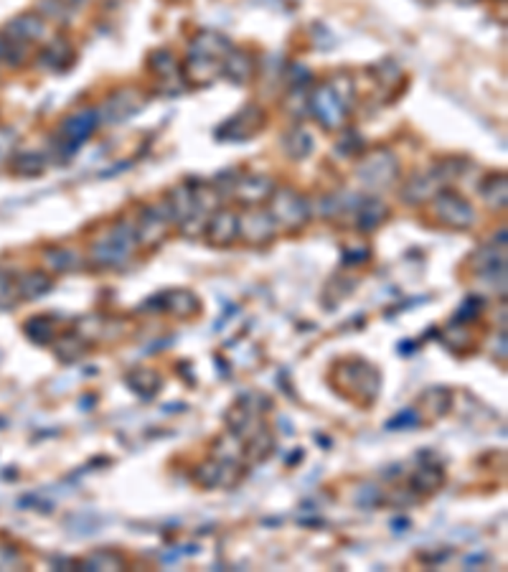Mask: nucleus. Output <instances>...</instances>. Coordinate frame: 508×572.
<instances>
[{"instance_id": "0eeeda50", "label": "nucleus", "mask_w": 508, "mask_h": 572, "mask_svg": "<svg viewBox=\"0 0 508 572\" xmlns=\"http://www.w3.org/2000/svg\"><path fill=\"white\" fill-rule=\"evenodd\" d=\"M97 125H100V112L92 108L77 109L74 115L64 117L61 125H59V145H61L64 156L74 153L79 145L85 143L89 135L97 130Z\"/></svg>"}, {"instance_id": "c85d7f7f", "label": "nucleus", "mask_w": 508, "mask_h": 572, "mask_svg": "<svg viewBox=\"0 0 508 572\" xmlns=\"http://www.w3.org/2000/svg\"><path fill=\"white\" fill-rule=\"evenodd\" d=\"M28 56V44H20V41H13L11 36H5L0 31V61L3 64H13V67H20Z\"/></svg>"}, {"instance_id": "bb28decb", "label": "nucleus", "mask_w": 508, "mask_h": 572, "mask_svg": "<svg viewBox=\"0 0 508 572\" xmlns=\"http://www.w3.org/2000/svg\"><path fill=\"white\" fill-rule=\"evenodd\" d=\"M442 483H445V471L439 465H422V468H417V473L412 476L415 491H424V494L439 491Z\"/></svg>"}, {"instance_id": "4c0bfd02", "label": "nucleus", "mask_w": 508, "mask_h": 572, "mask_svg": "<svg viewBox=\"0 0 508 572\" xmlns=\"http://www.w3.org/2000/svg\"><path fill=\"white\" fill-rule=\"evenodd\" d=\"M61 3H64V5H69L71 11H74V13H77V11H79V8H85V5H87L89 0H61Z\"/></svg>"}, {"instance_id": "ddd939ff", "label": "nucleus", "mask_w": 508, "mask_h": 572, "mask_svg": "<svg viewBox=\"0 0 508 572\" xmlns=\"http://www.w3.org/2000/svg\"><path fill=\"white\" fill-rule=\"evenodd\" d=\"M49 31V20L38 13H20L13 20L5 23L3 34L11 36L13 41H20V44H31V41H38V38L46 36Z\"/></svg>"}, {"instance_id": "f3484780", "label": "nucleus", "mask_w": 508, "mask_h": 572, "mask_svg": "<svg viewBox=\"0 0 508 572\" xmlns=\"http://www.w3.org/2000/svg\"><path fill=\"white\" fill-rule=\"evenodd\" d=\"M165 204L171 206L173 219L178 222V224H181V222H186V219H191V216H204L201 212H198V206H196L193 183H178L175 189H171V191H168Z\"/></svg>"}, {"instance_id": "f704fd0d", "label": "nucleus", "mask_w": 508, "mask_h": 572, "mask_svg": "<svg viewBox=\"0 0 508 572\" xmlns=\"http://www.w3.org/2000/svg\"><path fill=\"white\" fill-rule=\"evenodd\" d=\"M16 130L8 125H0V168L8 165L13 158V150H16Z\"/></svg>"}, {"instance_id": "f03ea898", "label": "nucleus", "mask_w": 508, "mask_h": 572, "mask_svg": "<svg viewBox=\"0 0 508 572\" xmlns=\"http://www.w3.org/2000/svg\"><path fill=\"white\" fill-rule=\"evenodd\" d=\"M267 201H270V209H267L270 216L275 219L278 227L287 230V232L302 230L308 224V219H310V204L295 189H287V186L275 189Z\"/></svg>"}, {"instance_id": "4468645a", "label": "nucleus", "mask_w": 508, "mask_h": 572, "mask_svg": "<svg viewBox=\"0 0 508 572\" xmlns=\"http://www.w3.org/2000/svg\"><path fill=\"white\" fill-rule=\"evenodd\" d=\"M183 74L193 85H211L214 79L224 77V59H214V56L193 54L189 52V59L183 64Z\"/></svg>"}, {"instance_id": "7ed1b4c3", "label": "nucleus", "mask_w": 508, "mask_h": 572, "mask_svg": "<svg viewBox=\"0 0 508 572\" xmlns=\"http://www.w3.org/2000/svg\"><path fill=\"white\" fill-rule=\"evenodd\" d=\"M356 176L367 189L384 191L394 181L399 179V161L389 148H376L368 156H364L356 165Z\"/></svg>"}, {"instance_id": "6ab92c4d", "label": "nucleus", "mask_w": 508, "mask_h": 572, "mask_svg": "<svg viewBox=\"0 0 508 572\" xmlns=\"http://www.w3.org/2000/svg\"><path fill=\"white\" fill-rule=\"evenodd\" d=\"M71 59H74V52H71L69 41L53 38L52 44L38 54V67L46 72H64L71 67Z\"/></svg>"}, {"instance_id": "2f4dec72", "label": "nucleus", "mask_w": 508, "mask_h": 572, "mask_svg": "<svg viewBox=\"0 0 508 572\" xmlns=\"http://www.w3.org/2000/svg\"><path fill=\"white\" fill-rule=\"evenodd\" d=\"M36 11L38 16H44L46 20H56V23H67L74 16L69 5H64L61 0H36Z\"/></svg>"}, {"instance_id": "dca6fc26", "label": "nucleus", "mask_w": 508, "mask_h": 572, "mask_svg": "<svg viewBox=\"0 0 508 572\" xmlns=\"http://www.w3.org/2000/svg\"><path fill=\"white\" fill-rule=\"evenodd\" d=\"M160 301H163L160 308H163L165 313H171L173 318H181V321L193 318V316L201 313V301H198V295H193L191 290H183V287L160 295Z\"/></svg>"}, {"instance_id": "cd10ccee", "label": "nucleus", "mask_w": 508, "mask_h": 572, "mask_svg": "<svg viewBox=\"0 0 508 572\" xmlns=\"http://www.w3.org/2000/svg\"><path fill=\"white\" fill-rule=\"evenodd\" d=\"M127 382H130V390H135L141 397H153L160 390V376L153 369H145V367L135 369L133 375L127 376Z\"/></svg>"}, {"instance_id": "f257e3e1", "label": "nucleus", "mask_w": 508, "mask_h": 572, "mask_svg": "<svg viewBox=\"0 0 508 572\" xmlns=\"http://www.w3.org/2000/svg\"><path fill=\"white\" fill-rule=\"evenodd\" d=\"M138 247V230H135V222H115L109 230L100 234L92 247H89V260L97 265V268H123L125 262L133 257V252Z\"/></svg>"}, {"instance_id": "39448f33", "label": "nucleus", "mask_w": 508, "mask_h": 572, "mask_svg": "<svg viewBox=\"0 0 508 572\" xmlns=\"http://www.w3.org/2000/svg\"><path fill=\"white\" fill-rule=\"evenodd\" d=\"M175 219L171 206L165 201H158V204H148L142 206L141 216L135 222V230H138V242H142L145 247H156L160 245L171 230H173Z\"/></svg>"}, {"instance_id": "aec40b11", "label": "nucleus", "mask_w": 508, "mask_h": 572, "mask_svg": "<svg viewBox=\"0 0 508 572\" xmlns=\"http://www.w3.org/2000/svg\"><path fill=\"white\" fill-rule=\"evenodd\" d=\"M353 219H356V227L361 232H374V230H379L386 219H389V206H386L384 201H379V198H367V201L359 204Z\"/></svg>"}, {"instance_id": "5701e85b", "label": "nucleus", "mask_w": 508, "mask_h": 572, "mask_svg": "<svg viewBox=\"0 0 508 572\" xmlns=\"http://www.w3.org/2000/svg\"><path fill=\"white\" fill-rule=\"evenodd\" d=\"M53 286V280L46 275V272H41V270H34V272H26L23 278H18L16 287H18V298H41L44 293H49Z\"/></svg>"}, {"instance_id": "6e6552de", "label": "nucleus", "mask_w": 508, "mask_h": 572, "mask_svg": "<svg viewBox=\"0 0 508 572\" xmlns=\"http://www.w3.org/2000/svg\"><path fill=\"white\" fill-rule=\"evenodd\" d=\"M264 123H267V115H264V109L260 105H245V108L239 109L231 120H229L227 125L219 130V138H224V141H249V138H254V135H260L264 130Z\"/></svg>"}, {"instance_id": "7c9ffc66", "label": "nucleus", "mask_w": 508, "mask_h": 572, "mask_svg": "<svg viewBox=\"0 0 508 572\" xmlns=\"http://www.w3.org/2000/svg\"><path fill=\"white\" fill-rule=\"evenodd\" d=\"M285 148H287V153H290V158H305V156H310V150H313V138L302 130V127H295L293 133H290V138H285Z\"/></svg>"}, {"instance_id": "c9c22d12", "label": "nucleus", "mask_w": 508, "mask_h": 572, "mask_svg": "<svg viewBox=\"0 0 508 572\" xmlns=\"http://www.w3.org/2000/svg\"><path fill=\"white\" fill-rule=\"evenodd\" d=\"M18 295V287L16 280L5 272V270H0V308H5L8 303H13Z\"/></svg>"}, {"instance_id": "4be33fe9", "label": "nucleus", "mask_w": 508, "mask_h": 572, "mask_svg": "<svg viewBox=\"0 0 508 572\" xmlns=\"http://www.w3.org/2000/svg\"><path fill=\"white\" fill-rule=\"evenodd\" d=\"M231 49H234L231 41L222 36V34H214V31H201V34L191 41L193 54L214 56V59H224Z\"/></svg>"}, {"instance_id": "c756f323", "label": "nucleus", "mask_w": 508, "mask_h": 572, "mask_svg": "<svg viewBox=\"0 0 508 572\" xmlns=\"http://www.w3.org/2000/svg\"><path fill=\"white\" fill-rule=\"evenodd\" d=\"M82 568H92V570H123L125 557L117 552L97 550V552L89 554L87 560H82Z\"/></svg>"}, {"instance_id": "393cba45", "label": "nucleus", "mask_w": 508, "mask_h": 572, "mask_svg": "<svg viewBox=\"0 0 508 572\" xmlns=\"http://www.w3.org/2000/svg\"><path fill=\"white\" fill-rule=\"evenodd\" d=\"M8 165H11V173L20 179H36L46 171V161L38 153H18Z\"/></svg>"}, {"instance_id": "e433bc0d", "label": "nucleus", "mask_w": 508, "mask_h": 572, "mask_svg": "<svg viewBox=\"0 0 508 572\" xmlns=\"http://www.w3.org/2000/svg\"><path fill=\"white\" fill-rule=\"evenodd\" d=\"M23 565V557L13 547H0V570H13Z\"/></svg>"}, {"instance_id": "423d86ee", "label": "nucleus", "mask_w": 508, "mask_h": 572, "mask_svg": "<svg viewBox=\"0 0 508 572\" xmlns=\"http://www.w3.org/2000/svg\"><path fill=\"white\" fill-rule=\"evenodd\" d=\"M430 201H432V212H435V216H438L445 227H450V230H468V227H473V206L460 194H456V191L439 189Z\"/></svg>"}, {"instance_id": "a878e982", "label": "nucleus", "mask_w": 508, "mask_h": 572, "mask_svg": "<svg viewBox=\"0 0 508 572\" xmlns=\"http://www.w3.org/2000/svg\"><path fill=\"white\" fill-rule=\"evenodd\" d=\"M150 72L158 77L160 82H168L181 74V67H178V59L173 56V52L168 49H158L150 54Z\"/></svg>"}, {"instance_id": "473e14b6", "label": "nucleus", "mask_w": 508, "mask_h": 572, "mask_svg": "<svg viewBox=\"0 0 508 572\" xmlns=\"http://www.w3.org/2000/svg\"><path fill=\"white\" fill-rule=\"evenodd\" d=\"M46 262H49V268L53 272H69V270L77 268V254L69 250V247H52V250H46Z\"/></svg>"}, {"instance_id": "412c9836", "label": "nucleus", "mask_w": 508, "mask_h": 572, "mask_svg": "<svg viewBox=\"0 0 508 572\" xmlns=\"http://www.w3.org/2000/svg\"><path fill=\"white\" fill-rule=\"evenodd\" d=\"M473 270L478 275L506 272V245H486L473 254Z\"/></svg>"}, {"instance_id": "20e7f679", "label": "nucleus", "mask_w": 508, "mask_h": 572, "mask_svg": "<svg viewBox=\"0 0 508 572\" xmlns=\"http://www.w3.org/2000/svg\"><path fill=\"white\" fill-rule=\"evenodd\" d=\"M349 102L334 90L331 82H323L318 85L313 94H310V109L318 117V123L326 127V130H341L346 125V117H349Z\"/></svg>"}, {"instance_id": "58836bf2", "label": "nucleus", "mask_w": 508, "mask_h": 572, "mask_svg": "<svg viewBox=\"0 0 508 572\" xmlns=\"http://www.w3.org/2000/svg\"><path fill=\"white\" fill-rule=\"evenodd\" d=\"M460 3H475V0H460Z\"/></svg>"}, {"instance_id": "b1692460", "label": "nucleus", "mask_w": 508, "mask_h": 572, "mask_svg": "<svg viewBox=\"0 0 508 572\" xmlns=\"http://www.w3.org/2000/svg\"><path fill=\"white\" fill-rule=\"evenodd\" d=\"M480 198H483V204L486 206H491V209H504L506 206V198H508V189H506V176L501 173H491L488 179L480 183Z\"/></svg>"}, {"instance_id": "72a5a7b5", "label": "nucleus", "mask_w": 508, "mask_h": 572, "mask_svg": "<svg viewBox=\"0 0 508 572\" xmlns=\"http://www.w3.org/2000/svg\"><path fill=\"white\" fill-rule=\"evenodd\" d=\"M26 334L36 343H49L53 339V321L49 316H36V318L26 323Z\"/></svg>"}, {"instance_id": "9b49d317", "label": "nucleus", "mask_w": 508, "mask_h": 572, "mask_svg": "<svg viewBox=\"0 0 508 572\" xmlns=\"http://www.w3.org/2000/svg\"><path fill=\"white\" fill-rule=\"evenodd\" d=\"M204 237L209 239L214 247H229L234 239H239V214L231 209H216L206 219Z\"/></svg>"}, {"instance_id": "1a4fd4ad", "label": "nucleus", "mask_w": 508, "mask_h": 572, "mask_svg": "<svg viewBox=\"0 0 508 572\" xmlns=\"http://www.w3.org/2000/svg\"><path fill=\"white\" fill-rule=\"evenodd\" d=\"M142 108V94L133 87H120L109 94L102 109H100V117L109 123V125H120L123 120H127L130 115H135Z\"/></svg>"}, {"instance_id": "a211bd4d", "label": "nucleus", "mask_w": 508, "mask_h": 572, "mask_svg": "<svg viewBox=\"0 0 508 572\" xmlns=\"http://www.w3.org/2000/svg\"><path fill=\"white\" fill-rule=\"evenodd\" d=\"M254 69H257V61H254V56L249 54V52H245V49H231V52L224 56V77H229L234 85H246V82H252Z\"/></svg>"}, {"instance_id": "f8f14e48", "label": "nucleus", "mask_w": 508, "mask_h": 572, "mask_svg": "<svg viewBox=\"0 0 508 572\" xmlns=\"http://www.w3.org/2000/svg\"><path fill=\"white\" fill-rule=\"evenodd\" d=\"M442 183H445V179L439 176L438 168L415 173L409 179V183L402 186V198L407 204H424V201H430V198L438 194L439 189H442Z\"/></svg>"}, {"instance_id": "9d476101", "label": "nucleus", "mask_w": 508, "mask_h": 572, "mask_svg": "<svg viewBox=\"0 0 508 572\" xmlns=\"http://www.w3.org/2000/svg\"><path fill=\"white\" fill-rule=\"evenodd\" d=\"M278 234V224L264 209H252L245 216H239V237L249 245H267Z\"/></svg>"}, {"instance_id": "2eb2a0df", "label": "nucleus", "mask_w": 508, "mask_h": 572, "mask_svg": "<svg viewBox=\"0 0 508 572\" xmlns=\"http://www.w3.org/2000/svg\"><path fill=\"white\" fill-rule=\"evenodd\" d=\"M275 189H278L275 181L267 179V176H239L234 181L231 194L239 201H246V204H260V201H267L272 197Z\"/></svg>"}]
</instances>
